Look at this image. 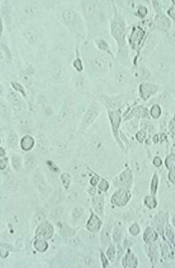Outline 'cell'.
Here are the masks:
<instances>
[{
    "mask_svg": "<svg viewBox=\"0 0 175 268\" xmlns=\"http://www.w3.org/2000/svg\"><path fill=\"white\" fill-rule=\"evenodd\" d=\"M133 184V173L129 168H126L124 171L113 178V185L119 189L129 190Z\"/></svg>",
    "mask_w": 175,
    "mask_h": 268,
    "instance_id": "cell-1",
    "label": "cell"
},
{
    "mask_svg": "<svg viewBox=\"0 0 175 268\" xmlns=\"http://www.w3.org/2000/svg\"><path fill=\"white\" fill-rule=\"evenodd\" d=\"M99 107L94 104H91L89 107V109H88L87 112L84 115V116H83V119H82V122H81V125H80L79 127V132L83 133L87 128H89V126L90 125H92L94 121L97 118V116L99 115Z\"/></svg>",
    "mask_w": 175,
    "mask_h": 268,
    "instance_id": "cell-2",
    "label": "cell"
},
{
    "mask_svg": "<svg viewBox=\"0 0 175 268\" xmlns=\"http://www.w3.org/2000/svg\"><path fill=\"white\" fill-rule=\"evenodd\" d=\"M112 35L117 39L119 45H122L124 46V35H125V23L123 20L119 18H115L112 24Z\"/></svg>",
    "mask_w": 175,
    "mask_h": 268,
    "instance_id": "cell-3",
    "label": "cell"
},
{
    "mask_svg": "<svg viewBox=\"0 0 175 268\" xmlns=\"http://www.w3.org/2000/svg\"><path fill=\"white\" fill-rule=\"evenodd\" d=\"M108 116L109 119H110V121H111L112 132H113V134H114L115 139L117 140V142L119 144V145L122 147V144L121 143L120 139H119V137H118V129H119V126H120L122 120L121 111L119 110H112V111L109 110Z\"/></svg>",
    "mask_w": 175,
    "mask_h": 268,
    "instance_id": "cell-4",
    "label": "cell"
},
{
    "mask_svg": "<svg viewBox=\"0 0 175 268\" xmlns=\"http://www.w3.org/2000/svg\"><path fill=\"white\" fill-rule=\"evenodd\" d=\"M131 195L128 190L124 189H119L116 191L112 197V202L115 206L117 207H123L127 205V202L130 200Z\"/></svg>",
    "mask_w": 175,
    "mask_h": 268,
    "instance_id": "cell-5",
    "label": "cell"
},
{
    "mask_svg": "<svg viewBox=\"0 0 175 268\" xmlns=\"http://www.w3.org/2000/svg\"><path fill=\"white\" fill-rule=\"evenodd\" d=\"M54 233V226L48 221H44L43 223L39 224V226L36 230V237L48 240L53 236Z\"/></svg>",
    "mask_w": 175,
    "mask_h": 268,
    "instance_id": "cell-6",
    "label": "cell"
},
{
    "mask_svg": "<svg viewBox=\"0 0 175 268\" xmlns=\"http://www.w3.org/2000/svg\"><path fill=\"white\" fill-rule=\"evenodd\" d=\"M102 226V221L94 213H91V216L86 225L87 230L90 232H98Z\"/></svg>",
    "mask_w": 175,
    "mask_h": 268,
    "instance_id": "cell-7",
    "label": "cell"
},
{
    "mask_svg": "<svg viewBox=\"0 0 175 268\" xmlns=\"http://www.w3.org/2000/svg\"><path fill=\"white\" fill-rule=\"evenodd\" d=\"M156 85L149 83H144L141 84L140 86V97L143 98L144 100H147L149 97L153 95L156 91Z\"/></svg>",
    "mask_w": 175,
    "mask_h": 268,
    "instance_id": "cell-8",
    "label": "cell"
},
{
    "mask_svg": "<svg viewBox=\"0 0 175 268\" xmlns=\"http://www.w3.org/2000/svg\"><path fill=\"white\" fill-rule=\"evenodd\" d=\"M92 205L97 214L100 216L104 215V196H94L92 199Z\"/></svg>",
    "mask_w": 175,
    "mask_h": 268,
    "instance_id": "cell-9",
    "label": "cell"
},
{
    "mask_svg": "<svg viewBox=\"0 0 175 268\" xmlns=\"http://www.w3.org/2000/svg\"><path fill=\"white\" fill-rule=\"evenodd\" d=\"M76 18H77V15H76V11L72 9H67V10H63L61 13V20L67 25L73 24L76 21Z\"/></svg>",
    "mask_w": 175,
    "mask_h": 268,
    "instance_id": "cell-10",
    "label": "cell"
},
{
    "mask_svg": "<svg viewBox=\"0 0 175 268\" xmlns=\"http://www.w3.org/2000/svg\"><path fill=\"white\" fill-rule=\"evenodd\" d=\"M103 97H105V99L100 101H102L104 104H106L107 106H109V108L113 109V110L118 108V107L122 104V102H123V100H122V97H123V96H117V97H105V96H103Z\"/></svg>",
    "mask_w": 175,
    "mask_h": 268,
    "instance_id": "cell-11",
    "label": "cell"
},
{
    "mask_svg": "<svg viewBox=\"0 0 175 268\" xmlns=\"http://www.w3.org/2000/svg\"><path fill=\"white\" fill-rule=\"evenodd\" d=\"M20 145L24 151H30L35 145V139L30 135L24 136L21 140Z\"/></svg>",
    "mask_w": 175,
    "mask_h": 268,
    "instance_id": "cell-12",
    "label": "cell"
},
{
    "mask_svg": "<svg viewBox=\"0 0 175 268\" xmlns=\"http://www.w3.org/2000/svg\"><path fill=\"white\" fill-rule=\"evenodd\" d=\"M122 265L126 268L137 267L138 261L136 256L132 253H127L122 259Z\"/></svg>",
    "mask_w": 175,
    "mask_h": 268,
    "instance_id": "cell-13",
    "label": "cell"
},
{
    "mask_svg": "<svg viewBox=\"0 0 175 268\" xmlns=\"http://www.w3.org/2000/svg\"><path fill=\"white\" fill-rule=\"evenodd\" d=\"M147 110L143 106H138L136 108H134V110H132V112L130 113V115L127 116L126 119H131L134 117H138V118H145V117H149V115H147Z\"/></svg>",
    "mask_w": 175,
    "mask_h": 268,
    "instance_id": "cell-14",
    "label": "cell"
},
{
    "mask_svg": "<svg viewBox=\"0 0 175 268\" xmlns=\"http://www.w3.org/2000/svg\"><path fill=\"white\" fill-rule=\"evenodd\" d=\"M35 184L37 185L39 191L42 194H44L45 191H47L48 189V184H46V182L44 180V178L43 177V175L40 173H37L35 176Z\"/></svg>",
    "mask_w": 175,
    "mask_h": 268,
    "instance_id": "cell-15",
    "label": "cell"
},
{
    "mask_svg": "<svg viewBox=\"0 0 175 268\" xmlns=\"http://www.w3.org/2000/svg\"><path fill=\"white\" fill-rule=\"evenodd\" d=\"M34 248L38 252L44 253L48 249V244L44 239L38 238L34 242Z\"/></svg>",
    "mask_w": 175,
    "mask_h": 268,
    "instance_id": "cell-16",
    "label": "cell"
},
{
    "mask_svg": "<svg viewBox=\"0 0 175 268\" xmlns=\"http://www.w3.org/2000/svg\"><path fill=\"white\" fill-rule=\"evenodd\" d=\"M156 239H157V234H156V231L151 228L148 227L144 233V240L146 242L150 243V242L156 241Z\"/></svg>",
    "mask_w": 175,
    "mask_h": 268,
    "instance_id": "cell-17",
    "label": "cell"
},
{
    "mask_svg": "<svg viewBox=\"0 0 175 268\" xmlns=\"http://www.w3.org/2000/svg\"><path fill=\"white\" fill-rule=\"evenodd\" d=\"M7 99L10 102V104L15 106H18L21 103V99L17 93L14 92V91H9V93L7 95Z\"/></svg>",
    "mask_w": 175,
    "mask_h": 268,
    "instance_id": "cell-18",
    "label": "cell"
},
{
    "mask_svg": "<svg viewBox=\"0 0 175 268\" xmlns=\"http://www.w3.org/2000/svg\"><path fill=\"white\" fill-rule=\"evenodd\" d=\"M60 233L64 236H70L75 234V231L67 224L62 223L60 227Z\"/></svg>",
    "mask_w": 175,
    "mask_h": 268,
    "instance_id": "cell-19",
    "label": "cell"
},
{
    "mask_svg": "<svg viewBox=\"0 0 175 268\" xmlns=\"http://www.w3.org/2000/svg\"><path fill=\"white\" fill-rule=\"evenodd\" d=\"M1 58L4 59L6 61L7 60L10 61L12 59V55L10 53V51L6 45H4L3 44L1 45Z\"/></svg>",
    "mask_w": 175,
    "mask_h": 268,
    "instance_id": "cell-20",
    "label": "cell"
},
{
    "mask_svg": "<svg viewBox=\"0 0 175 268\" xmlns=\"http://www.w3.org/2000/svg\"><path fill=\"white\" fill-rule=\"evenodd\" d=\"M18 141H19V139H18V137L16 133H11L7 139V144L10 148H15L18 144Z\"/></svg>",
    "mask_w": 175,
    "mask_h": 268,
    "instance_id": "cell-21",
    "label": "cell"
},
{
    "mask_svg": "<svg viewBox=\"0 0 175 268\" xmlns=\"http://www.w3.org/2000/svg\"><path fill=\"white\" fill-rule=\"evenodd\" d=\"M145 204L150 209H153L156 207V200L154 197H146L145 198Z\"/></svg>",
    "mask_w": 175,
    "mask_h": 268,
    "instance_id": "cell-22",
    "label": "cell"
},
{
    "mask_svg": "<svg viewBox=\"0 0 175 268\" xmlns=\"http://www.w3.org/2000/svg\"><path fill=\"white\" fill-rule=\"evenodd\" d=\"M61 182H62V184H63L64 187L67 190V189L69 188V186H70L71 181V177L70 174H68V173H63V174L61 176Z\"/></svg>",
    "mask_w": 175,
    "mask_h": 268,
    "instance_id": "cell-23",
    "label": "cell"
},
{
    "mask_svg": "<svg viewBox=\"0 0 175 268\" xmlns=\"http://www.w3.org/2000/svg\"><path fill=\"white\" fill-rule=\"evenodd\" d=\"M100 240L102 241L104 245L109 244V242H110V233H109V231L107 230V228H105L103 230V231L100 234Z\"/></svg>",
    "mask_w": 175,
    "mask_h": 268,
    "instance_id": "cell-24",
    "label": "cell"
},
{
    "mask_svg": "<svg viewBox=\"0 0 175 268\" xmlns=\"http://www.w3.org/2000/svg\"><path fill=\"white\" fill-rule=\"evenodd\" d=\"M11 161H12L11 163H12V167L14 168V169L18 170V169L21 168V158L20 157L19 155H13Z\"/></svg>",
    "mask_w": 175,
    "mask_h": 268,
    "instance_id": "cell-25",
    "label": "cell"
},
{
    "mask_svg": "<svg viewBox=\"0 0 175 268\" xmlns=\"http://www.w3.org/2000/svg\"><path fill=\"white\" fill-rule=\"evenodd\" d=\"M93 65L94 68L98 69H103L105 68V62L100 57H94L93 59Z\"/></svg>",
    "mask_w": 175,
    "mask_h": 268,
    "instance_id": "cell-26",
    "label": "cell"
},
{
    "mask_svg": "<svg viewBox=\"0 0 175 268\" xmlns=\"http://www.w3.org/2000/svg\"><path fill=\"white\" fill-rule=\"evenodd\" d=\"M25 38L29 43H34L37 39V34L34 31H25Z\"/></svg>",
    "mask_w": 175,
    "mask_h": 268,
    "instance_id": "cell-27",
    "label": "cell"
},
{
    "mask_svg": "<svg viewBox=\"0 0 175 268\" xmlns=\"http://www.w3.org/2000/svg\"><path fill=\"white\" fill-rule=\"evenodd\" d=\"M106 255L108 256V258L110 261H114L115 260V255H116V249L113 245H110L109 246L108 249L106 251Z\"/></svg>",
    "mask_w": 175,
    "mask_h": 268,
    "instance_id": "cell-28",
    "label": "cell"
},
{
    "mask_svg": "<svg viewBox=\"0 0 175 268\" xmlns=\"http://www.w3.org/2000/svg\"><path fill=\"white\" fill-rule=\"evenodd\" d=\"M150 115L154 118H158L161 115V109L158 105H154L150 110Z\"/></svg>",
    "mask_w": 175,
    "mask_h": 268,
    "instance_id": "cell-29",
    "label": "cell"
},
{
    "mask_svg": "<svg viewBox=\"0 0 175 268\" xmlns=\"http://www.w3.org/2000/svg\"><path fill=\"white\" fill-rule=\"evenodd\" d=\"M140 226H138V224L136 223L133 224V225L130 226V228H129V232H130L131 235H133V236H137L138 234L140 233Z\"/></svg>",
    "mask_w": 175,
    "mask_h": 268,
    "instance_id": "cell-30",
    "label": "cell"
},
{
    "mask_svg": "<svg viewBox=\"0 0 175 268\" xmlns=\"http://www.w3.org/2000/svg\"><path fill=\"white\" fill-rule=\"evenodd\" d=\"M44 214L42 213V212H38V213H36L35 216H34V222H35L36 224H41L44 222Z\"/></svg>",
    "mask_w": 175,
    "mask_h": 268,
    "instance_id": "cell-31",
    "label": "cell"
},
{
    "mask_svg": "<svg viewBox=\"0 0 175 268\" xmlns=\"http://www.w3.org/2000/svg\"><path fill=\"white\" fill-rule=\"evenodd\" d=\"M166 164H167V167L170 169H173V168H175V156L174 155H171L167 158V161H166Z\"/></svg>",
    "mask_w": 175,
    "mask_h": 268,
    "instance_id": "cell-32",
    "label": "cell"
},
{
    "mask_svg": "<svg viewBox=\"0 0 175 268\" xmlns=\"http://www.w3.org/2000/svg\"><path fill=\"white\" fill-rule=\"evenodd\" d=\"M99 189L101 191H106L109 189L108 182L105 179L101 178L99 183Z\"/></svg>",
    "mask_w": 175,
    "mask_h": 268,
    "instance_id": "cell-33",
    "label": "cell"
},
{
    "mask_svg": "<svg viewBox=\"0 0 175 268\" xmlns=\"http://www.w3.org/2000/svg\"><path fill=\"white\" fill-rule=\"evenodd\" d=\"M157 182H158V178H157V176H156V174H155V176L153 177L152 178V182H151V186H150V188H151V193H152V195H155L156 192V188H157Z\"/></svg>",
    "mask_w": 175,
    "mask_h": 268,
    "instance_id": "cell-34",
    "label": "cell"
},
{
    "mask_svg": "<svg viewBox=\"0 0 175 268\" xmlns=\"http://www.w3.org/2000/svg\"><path fill=\"white\" fill-rule=\"evenodd\" d=\"M51 215H52V218L53 219H60L62 215V209L60 208V207H57V208H54L52 213H51Z\"/></svg>",
    "mask_w": 175,
    "mask_h": 268,
    "instance_id": "cell-35",
    "label": "cell"
},
{
    "mask_svg": "<svg viewBox=\"0 0 175 268\" xmlns=\"http://www.w3.org/2000/svg\"><path fill=\"white\" fill-rule=\"evenodd\" d=\"M11 85L14 89H16L17 91H20L22 94L23 96H25V90H24L23 86H21V85H20L19 83H16V82H13V83H11Z\"/></svg>",
    "mask_w": 175,
    "mask_h": 268,
    "instance_id": "cell-36",
    "label": "cell"
},
{
    "mask_svg": "<svg viewBox=\"0 0 175 268\" xmlns=\"http://www.w3.org/2000/svg\"><path fill=\"white\" fill-rule=\"evenodd\" d=\"M121 230L119 229L118 227H116L114 229V233H113V238H114L115 241H116V242H118V241L120 240V238H121Z\"/></svg>",
    "mask_w": 175,
    "mask_h": 268,
    "instance_id": "cell-37",
    "label": "cell"
},
{
    "mask_svg": "<svg viewBox=\"0 0 175 268\" xmlns=\"http://www.w3.org/2000/svg\"><path fill=\"white\" fill-rule=\"evenodd\" d=\"M145 136H146V134H145V133L144 131H140V132L136 134V139H137L139 142L142 143L144 141V139H145Z\"/></svg>",
    "mask_w": 175,
    "mask_h": 268,
    "instance_id": "cell-38",
    "label": "cell"
},
{
    "mask_svg": "<svg viewBox=\"0 0 175 268\" xmlns=\"http://www.w3.org/2000/svg\"><path fill=\"white\" fill-rule=\"evenodd\" d=\"M73 67L76 68L77 71H82L83 70V67H82V62L79 59H76V61H74Z\"/></svg>",
    "mask_w": 175,
    "mask_h": 268,
    "instance_id": "cell-39",
    "label": "cell"
},
{
    "mask_svg": "<svg viewBox=\"0 0 175 268\" xmlns=\"http://www.w3.org/2000/svg\"><path fill=\"white\" fill-rule=\"evenodd\" d=\"M47 165H48V167L49 168V169H50L51 171H53V172L59 171V169H58L57 167L55 166V164H54V162H51V161H48V162H47Z\"/></svg>",
    "mask_w": 175,
    "mask_h": 268,
    "instance_id": "cell-40",
    "label": "cell"
},
{
    "mask_svg": "<svg viewBox=\"0 0 175 268\" xmlns=\"http://www.w3.org/2000/svg\"><path fill=\"white\" fill-rule=\"evenodd\" d=\"M99 179H100V178H99L98 175H94V176H93L92 178H91L90 184H91V185H93V186H95L96 184L99 183Z\"/></svg>",
    "mask_w": 175,
    "mask_h": 268,
    "instance_id": "cell-41",
    "label": "cell"
},
{
    "mask_svg": "<svg viewBox=\"0 0 175 268\" xmlns=\"http://www.w3.org/2000/svg\"><path fill=\"white\" fill-rule=\"evenodd\" d=\"M7 161H8L7 158L1 157V159H0V168H1V170H3L4 168H6Z\"/></svg>",
    "mask_w": 175,
    "mask_h": 268,
    "instance_id": "cell-42",
    "label": "cell"
},
{
    "mask_svg": "<svg viewBox=\"0 0 175 268\" xmlns=\"http://www.w3.org/2000/svg\"><path fill=\"white\" fill-rule=\"evenodd\" d=\"M100 259L102 261V264H103V266L104 267H106L107 266V264H108V259L105 257L104 254H100Z\"/></svg>",
    "mask_w": 175,
    "mask_h": 268,
    "instance_id": "cell-43",
    "label": "cell"
},
{
    "mask_svg": "<svg viewBox=\"0 0 175 268\" xmlns=\"http://www.w3.org/2000/svg\"><path fill=\"white\" fill-rule=\"evenodd\" d=\"M9 255V250L6 249H3V246L1 245V257L2 258H6Z\"/></svg>",
    "mask_w": 175,
    "mask_h": 268,
    "instance_id": "cell-44",
    "label": "cell"
},
{
    "mask_svg": "<svg viewBox=\"0 0 175 268\" xmlns=\"http://www.w3.org/2000/svg\"><path fill=\"white\" fill-rule=\"evenodd\" d=\"M147 13V10L145 8V7L141 6L139 9V14L140 15V16H145Z\"/></svg>",
    "mask_w": 175,
    "mask_h": 268,
    "instance_id": "cell-45",
    "label": "cell"
},
{
    "mask_svg": "<svg viewBox=\"0 0 175 268\" xmlns=\"http://www.w3.org/2000/svg\"><path fill=\"white\" fill-rule=\"evenodd\" d=\"M154 165L156 166V167H160L161 165H162V160L159 158V157H156V158L154 159Z\"/></svg>",
    "mask_w": 175,
    "mask_h": 268,
    "instance_id": "cell-46",
    "label": "cell"
},
{
    "mask_svg": "<svg viewBox=\"0 0 175 268\" xmlns=\"http://www.w3.org/2000/svg\"><path fill=\"white\" fill-rule=\"evenodd\" d=\"M88 191H89V193L91 194V195H94V194H95V186H93L92 187H90L88 189Z\"/></svg>",
    "mask_w": 175,
    "mask_h": 268,
    "instance_id": "cell-47",
    "label": "cell"
},
{
    "mask_svg": "<svg viewBox=\"0 0 175 268\" xmlns=\"http://www.w3.org/2000/svg\"><path fill=\"white\" fill-rule=\"evenodd\" d=\"M170 176H169V178H170V180L172 181L173 183H175V171L174 172H172L171 173H170Z\"/></svg>",
    "mask_w": 175,
    "mask_h": 268,
    "instance_id": "cell-48",
    "label": "cell"
},
{
    "mask_svg": "<svg viewBox=\"0 0 175 268\" xmlns=\"http://www.w3.org/2000/svg\"><path fill=\"white\" fill-rule=\"evenodd\" d=\"M0 151H1V157H3V155H5V152H4V150H3L2 147H1V149H0Z\"/></svg>",
    "mask_w": 175,
    "mask_h": 268,
    "instance_id": "cell-49",
    "label": "cell"
}]
</instances>
